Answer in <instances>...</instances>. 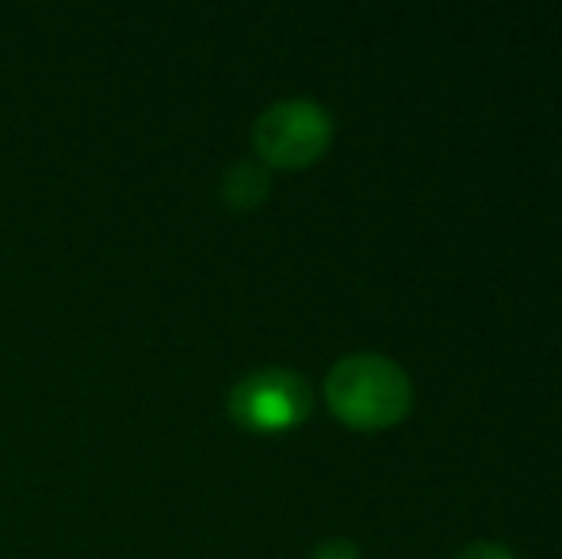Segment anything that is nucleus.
Returning a JSON list of instances; mask_svg holds the SVG:
<instances>
[{
    "mask_svg": "<svg viewBox=\"0 0 562 559\" xmlns=\"http://www.w3.org/2000/svg\"><path fill=\"white\" fill-rule=\"evenodd\" d=\"M268 192H272V177H268V169L257 161V157H245V161H234L229 169L223 172V180H218V195H223V203L229 211H237V215H245V211H257L260 203L268 200Z\"/></svg>",
    "mask_w": 562,
    "mask_h": 559,
    "instance_id": "20e7f679",
    "label": "nucleus"
},
{
    "mask_svg": "<svg viewBox=\"0 0 562 559\" xmlns=\"http://www.w3.org/2000/svg\"><path fill=\"white\" fill-rule=\"evenodd\" d=\"M456 559H517V556H513V548L497 545V540H474Z\"/></svg>",
    "mask_w": 562,
    "mask_h": 559,
    "instance_id": "423d86ee",
    "label": "nucleus"
},
{
    "mask_svg": "<svg viewBox=\"0 0 562 559\" xmlns=\"http://www.w3.org/2000/svg\"><path fill=\"white\" fill-rule=\"evenodd\" d=\"M226 411L237 429L257 437H280L299 429L314 414V391L299 372L280 365H265L245 372L229 388Z\"/></svg>",
    "mask_w": 562,
    "mask_h": 559,
    "instance_id": "7ed1b4c3",
    "label": "nucleus"
},
{
    "mask_svg": "<svg viewBox=\"0 0 562 559\" xmlns=\"http://www.w3.org/2000/svg\"><path fill=\"white\" fill-rule=\"evenodd\" d=\"M334 146V115L306 97L268 104L252 123V154L265 169H311Z\"/></svg>",
    "mask_w": 562,
    "mask_h": 559,
    "instance_id": "f03ea898",
    "label": "nucleus"
},
{
    "mask_svg": "<svg viewBox=\"0 0 562 559\" xmlns=\"http://www.w3.org/2000/svg\"><path fill=\"white\" fill-rule=\"evenodd\" d=\"M329 414L356 433H383L409 418L414 383L398 360L383 353H348L326 372Z\"/></svg>",
    "mask_w": 562,
    "mask_h": 559,
    "instance_id": "f257e3e1",
    "label": "nucleus"
},
{
    "mask_svg": "<svg viewBox=\"0 0 562 559\" xmlns=\"http://www.w3.org/2000/svg\"><path fill=\"white\" fill-rule=\"evenodd\" d=\"M306 559H360V548L352 545V540H322V545H314V552Z\"/></svg>",
    "mask_w": 562,
    "mask_h": 559,
    "instance_id": "39448f33",
    "label": "nucleus"
}]
</instances>
